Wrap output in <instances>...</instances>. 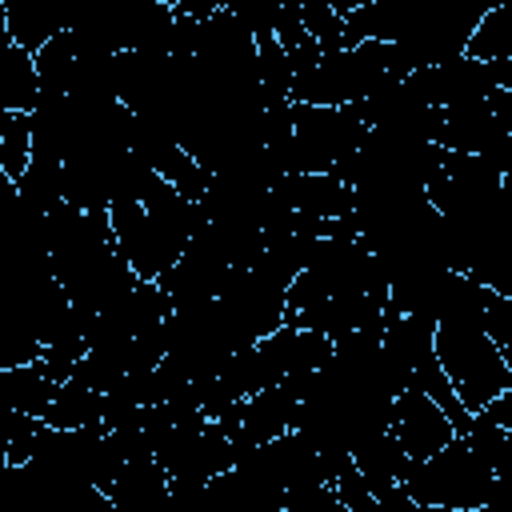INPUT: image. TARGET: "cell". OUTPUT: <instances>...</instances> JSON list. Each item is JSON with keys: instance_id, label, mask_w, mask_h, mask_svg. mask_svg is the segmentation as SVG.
Here are the masks:
<instances>
[{"instance_id": "6da1fadb", "label": "cell", "mask_w": 512, "mask_h": 512, "mask_svg": "<svg viewBox=\"0 0 512 512\" xmlns=\"http://www.w3.org/2000/svg\"><path fill=\"white\" fill-rule=\"evenodd\" d=\"M200 220V204L180 196L160 172L144 184L136 200H112L108 224L116 236V248L128 256L132 272L140 280H156L172 260L184 252L192 228Z\"/></svg>"}, {"instance_id": "7a4b0ae2", "label": "cell", "mask_w": 512, "mask_h": 512, "mask_svg": "<svg viewBox=\"0 0 512 512\" xmlns=\"http://www.w3.org/2000/svg\"><path fill=\"white\" fill-rule=\"evenodd\" d=\"M500 472L468 448L464 436H452L424 460H408L400 472V488L416 508H448V512H476L488 508L500 492Z\"/></svg>"}, {"instance_id": "3957f363", "label": "cell", "mask_w": 512, "mask_h": 512, "mask_svg": "<svg viewBox=\"0 0 512 512\" xmlns=\"http://www.w3.org/2000/svg\"><path fill=\"white\" fill-rule=\"evenodd\" d=\"M384 80H404L400 56L384 40H356L336 52H320L312 64L292 72V100L300 104H352L380 88Z\"/></svg>"}, {"instance_id": "277c9868", "label": "cell", "mask_w": 512, "mask_h": 512, "mask_svg": "<svg viewBox=\"0 0 512 512\" xmlns=\"http://www.w3.org/2000/svg\"><path fill=\"white\" fill-rule=\"evenodd\" d=\"M436 360L468 412H480L496 392L512 388V364L480 328V316H448L432 328Z\"/></svg>"}, {"instance_id": "5b68a950", "label": "cell", "mask_w": 512, "mask_h": 512, "mask_svg": "<svg viewBox=\"0 0 512 512\" xmlns=\"http://www.w3.org/2000/svg\"><path fill=\"white\" fill-rule=\"evenodd\" d=\"M364 132H368V124H360L348 104L328 108V104L292 100V136L268 152L276 156L284 176L288 172H328L332 164H340L344 156H352L360 148Z\"/></svg>"}, {"instance_id": "8992f818", "label": "cell", "mask_w": 512, "mask_h": 512, "mask_svg": "<svg viewBox=\"0 0 512 512\" xmlns=\"http://www.w3.org/2000/svg\"><path fill=\"white\" fill-rule=\"evenodd\" d=\"M404 84L412 88V96L420 104L444 108V104H460V100H484L496 88H512V56L504 60H476V56H452L444 64H428V68H412L404 76Z\"/></svg>"}, {"instance_id": "52a82bcc", "label": "cell", "mask_w": 512, "mask_h": 512, "mask_svg": "<svg viewBox=\"0 0 512 512\" xmlns=\"http://www.w3.org/2000/svg\"><path fill=\"white\" fill-rule=\"evenodd\" d=\"M388 428L400 440V448H404L408 460H424V456H432L436 448H444L456 436L452 432V420L444 416V408L432 396H424L420 388H400L392 396Z\"/></svg>"}, {"instance_id": "ba28073f", "label": "cell", "mask_w": 512, "mask_h": 512, "mask_svg": "<svg viewBox=\"0 0 512 512\" xmlns=\"http://www.w3.org/2000/svg\"><path fill=\"white\" fill-rule=\"evenodd\" d=\"M292 412H296V396L284 388V384H268L252 396L240 400V416H236V428L228 432V444H232V460L244 456L248 448L280 436L292 428Z\"/></svg>"}, {"instance_id": "9c48e42d", "label": "cell", "mask_w": 512, "mask_h": 512, "mask_svg": "<svg viewBox=\"0 0 512 512\" xmlns=\"http://www.w3.org/2000/svg\"><path fill=\"white\" fill-rule=\"evenodd\" d=\"M276 192L288 208L312 212V216H352V184L328 176V172H288L276 180Z\"/></svg>"}, {"instance_id": "30bf717a", "label": "cell", "mask_w": 512, "mask_h": 512, "mask_svg": "<svg viewBox=\"0 0 512 512\" xmlns=\"http://www.w3.org/2000/svg\"><path fill=\"white\" fill-rule=\"evenodd\" d=\"M104 496H108V504L116 512H148V508H160V504H168V472H164V464L156 456L128 460L108 480Z\"/></svg>"}, {"instance_id": "8fae6325", "label": "cell", "mask_w": 512, "mask_h": 512, "mask_svg": "<svg viewBox=\"0 0 512 512\" xmlns=\"http://www.w3.org/2000/svg\"><path fill=\"white\" fill-rule=\"evenodd\" d=\"M76 8H80V0H4L12 44L36 52L44 40H52L56 32H64L72 24Z\"/></svg>"}, {"instance_id": "7c38bea8", "label": "cell", "mask_w": 512, "mask_h": 512, "mask_svg": "<svg viewBox=\"0 0 512 512\" xmlns=\"http://www.w3.org/2000/svg\"><path fill=\"white\" fill-rule=\"evenodd\" d=\"M352 464H356V472L364 476V484L372 488V500H376L384 488L400 484V472H404L408 456H404L400 440L392 436V428H384L380 436H372L360 448H352Z\"/></svg>"}, {"instance_id": "4fadbf2b", "label": "cell", "mask_w": 512, "mask_h": 512, "mask_svg": "<svg viewBox=\"0 0 512 512\" xmlns=\"http://www.w3.org/2000/svg\"><path fill=\"white\" fill-rule=\"evenodd\" d=\"M56 380L32 360V364H16V368H0V404L4 408H20L32 416H44V408L56 396Z\"/></svg>"}, {"instance_id": "5bb4252c", "label": "cell", "mask_w": 512, "mask_h": 512, "mask_svg": "<svg viewBox=\"0 0 512 512\" xmlns=\"http://www.w3.org/2000/svg\"><path fill=\"white\" fill-rule=\"evenodd\" d=\"M100 412H104V392L68 376V380H60V388L40 420L52 428H88V424H100Z\"/></svg>"}, {"instance_id": "9a60e30c", "label": "cell", "mask_w": 512, "mask_h": 512, "mask_svg": "<svg viewBox=\"0 0 512 512\" xmlns=\"http://www.w3.org/2000/svg\"><path fill=\"white\" fill-rule=\"evenodd\" d=\"M256 84H260V108L292 100V64L272 32L256 36Z\"/></svg>"}, {"instance_id": "2e32d148", "label": "cell", "mask_w": 512, "mask_h": 512, "mask_svg": "<svg viewBox=\"0 0 512 512\" xmlns=\"http://www.w3.org/2000/svg\"><path fill=\"white\" fill-rule=\"evenodd\" d=\"M508 4H496L488 8L476 28L468 32V44H464V56H476V60H504L512 56V32H508Z\"/></svg>"}, {"instance_id": "e0dca14e", "label": "cell", "mask_w": 512, "mask_h": 512, "mask_svg": "<svg viewBox=\"0 0 512 512\" xmlns=\"http://www.w3.org/2000/svg\"><path fill=\"white\" fill-rule=\"evenodd\" d=\"M40 336L32 332V324L24 316H16L12 308L0 304V368H16V364H32L40 356Z\"/></svg>"}, {"instance_id": "ac0fdd59", "label": "cell", "mask_w": 512, "mask_h": 512, "mask_svg": "<svg viewBox=\"0 0 512 512\" xmlns=\"http://www.w3.org/2000/svg\"><path fill=\"white\" fill-rule=\"evenodd\" d=\"M28 112H16V108H0V168L16 180L24 168H28V144H32V132H28Z\"/></svg>"}, {"instance_id": "d6986e66", "label": "cell", "mask_w": 512, "mask_h": 512, "mask_svg": "<svg viewBox=\"0 0 512 512\" xmlns=\"http://www.w3.org/2000/svg\"><path fill=\"white\" fill-rule=\"evenodd\" d=\"M300 24L320 44V52L344 48V16L328 0H300Z\"/></svg>"}, {"instance_id": "ffe728a7", "label": "cell", "mask_w": 512, "mask_h": 512, "mask_svg": "<svg viewBox=\"0 0 512 512\" xmlns=\"http://www.w3.org/2000/svg\"><path fill=\"white\" fill-rule=\"evenodd\" d=\"M480 328L492 336V344L504 352V360L512 364V296L492 292L484 312H480Z\"/></svg>"}, {"instance_id": "44dd1931", "label": "cell", "mask_w": 512, "mask_h": 512, "mask_svg": "<svg viewBox=\"0 0 512 512\" xmlns=\"http://www.w3.org/2000/svg\"><path fill=\"white\" fill-rule=\"evenodd\" d=\"M284 4H288V0H228L224 8H228L252 36H268V32L276 28Z\"/></svg>"}, {"instance_id": "7402d4cb", "label": "cell", "mask_w": 512, "mask_h": 512, "mask_svg": "<svg viewBox=\"0 0 512 512\" xmlns=\"http://www.w3.org/2000/svg\"><path fill=\"white\" fill-rule=\"evenodd\" d=\"M332 492H336V500H340L344 512H372V508H376L372 488L364 484V476L356 472V464H348V468L332 480Z\"/></svg>"}, {"instance_id": "603a6c76", "label": "cell", "mask_w": 512, "mask_h": 512, "mask_svg": "<svg viewBox=\"0 0 512 512\" xmlns=\"http://www.w3.org/2000/svg\"><path fill=\"white\" fill-rule=\"evenodd\" d=\"M228 0H172V12L176 16H192V20H204V16H212L216 8H224Z\"/></svg>"}, {"instance_id": "cb8c5ba5", "label": "cell", "mask_w": 512, "mask_h": 512, "mask_svg": "<svg viewBox=\"0 0 512 512\" xmlns=\"http://www.w3.org/2000/svg\"><path fill=\"white\" fill-rule=\"evenodd\" d=\"M168 4H172V0H168Z\"/></svg>"}]
</instances>
